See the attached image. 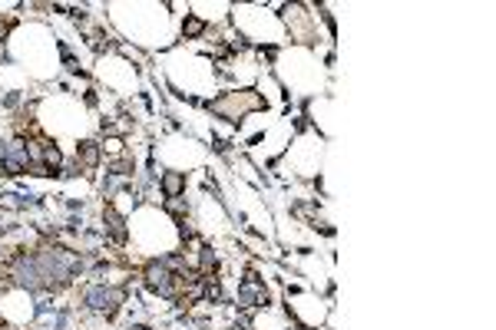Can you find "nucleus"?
<instances>
[{
  "label": "nucleus",
  "instance_id": "nucleus-1",
  "mask_svg": "<svg viewBox=\"0 0 496 330\" xmlns=\"http://www.w3.org/2000/svg\"><path fill=\"white\" fill-rule=\"evenodd\" d=\"M209 109L218 113L222 119H229V123H242L252 109H265V96L255 89H235V93H225L216 102H209Z\"/></svg>",
  "mask_w": 496,
  "mask_h": 330
},
{
  "label": "nucleus",
  "instance_id": "nucleus-2",
  "mask_svg": "<svg viewBox=\"0 0 496 330\" xmlns=\"http://www.w3.org/2000/svg\"><path fill=\"white\" fill-rule=\"evenodd\" d=\"M123 301H126V291H123V288H100V284H93V288L83 291V304H87L89 311L103 314V317H110V320L119 314Z\"/></svg>",
  "mask_w": 496,
  "mask_h": 330
},
{
  "label": "nucleus",
  "instance_id": "nucleus-3",
  "mask_svg": "<svg viewBox=\"0 0 496 330\" xmlns=\"http://www.w3.org/2000/svg\"><path fill=\"white\" fill-rule=\"evenodd\" d=\"M100 159H103L100 142H80V149H77V165L80 168H96Z\"/></svg>",
  "mask_w": 496,
  "mask_h": 330
},
{
  "label": "nucleus",
  "instance_id": "nucleus-4",
  "mask_svg": "<svg viewBox=\"0 0 496 330\" xmlns=\"http://www.w3.org/2000/svg\"><path fill=\"white\" fill-rule=\"evenodd\" d=\"M159 189H163V195L169 202L179 198V195L186 191V172H165V175L159 178Z\"/></svg>",
  "mask_w": 496,
  "mask_h": 330
},
{
  "label": "nucleus",
  "instance_id": "nucleus-5",
  "mask_svg": "<svg viewBox=\"0 0 496 330\" xmlns=\"http://www.w3.org/2000/svg\"><path fill=\"white\" fill-rule=\"evenodd\" d=\"M103 221H106V231L113 235V242H119V244L126 242V221L116 215L113 205H106V208H103Z\"/></svg>",
  "mask_w": 496,
  "mask_h": 330
},
{
  "label": "nucleus",
  "instance_id": "nucleus-6",
  "mask_svg": "<svg viewBox=\"0 0 496 330\" xmlns=\"http://www.w3.org/2000/svg\"><path fill=\"white\" fill-rule=\"evenodd\" d=\"M182 33H186L189 40L202 37V33H205V20H199V17H186V24H182Z\"/></svg>",
  "mask_w": 496,
  "mask_h": 330
},
{
  "label": "nucleus",
  "instance_id": "nucleus-7",
  "mask_svg": "<svg viewBox=\"0 0 496 330\" xmlns=\"http://www.w3.org/2000/svg\"><path fill=\"white\" fill-rule=\"evenodd\" d=\"M10 228H13V225H3V221H0V238H3V235H7Z\"/></svg>",
  "mask_w": 496,
  "mask_h": 330
},
{
  "label": "nucleus",
  "instance_id": "nucleus-8",
  "mask_svg": "<svg viewBox=\"0 0 496 330\" xmlns=\"http://www.w3.org/2000/svg\"><path fill=\"white\" fill-rule=\"evenodd\" d=\"M129 330H149V327H129Z\"/></svg>",
  "mask_w": 496,
  "mask_h": 330
}]
</instances>
